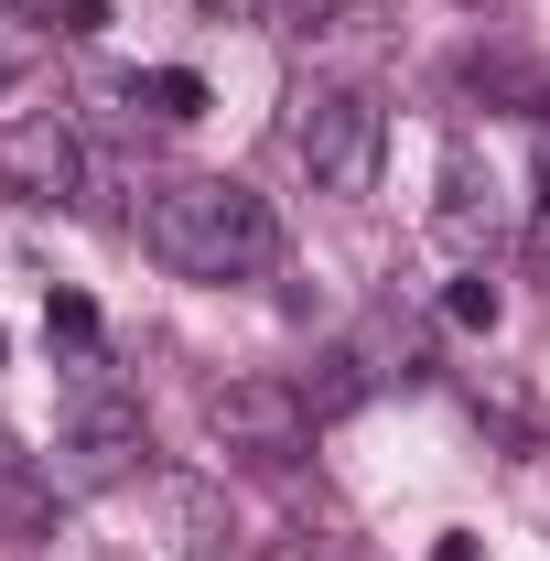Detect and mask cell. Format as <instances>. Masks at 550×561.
<instances>
[{
	"label": "cell",
	"instance_id": "cell-1",
	"mask_svg": "<svg viewBox=\"0 0 550 561\" xmlns=\"http://www.w3.org/2000/svg\"><path fill=\"white\" fill-rule=\"evenodd\" d=\"M140 238H151V260L173 280H249L280 260V216L260 184H238V173H184V184H162L151 206H140Z\"/></svg>",
	"mask_w": 550,
	"mask_h": 561
},
{
	"label": "cell",
	"instance_id": "cell-4",
	"mask_svg": "<svg viewBox=\"0 0 550 561\" xmlns=\"http://www.w3.org/2000/svg\"><path fill=\"white\" fill-rule=\"evenodd\" d=\"M206 432L238 454V465H271V476H291L302 454H313V400L291 389V378H227V389H206Z\"/></svg>",
	"mask_w": 550,
	"mask_h": 561
},
{
	"label": "cell",
	"instance_id": "cell-11",
	"mask_svg": "<svg viewBox=\"0 0 550 561\" xmlns=\"http://www.w3.org/2000/svg\"><path fill=\"white\" fill-rule=\"evenodd\" d=\"M302 400H313V421H345L356 400H367V367H356V346H324L313 356V378H291Z\"/></svg>",
	"mask_w": 550,
	"mask_h": 561
},
{
	"label": "cell",
	"instance_id": "cell-3",
	"mask_svg": "<svg viewBox=\"0 0 550 561\" xmlns=\"http://www.w3.org/2000/svg\"><path fill=\"white\" fill-rule=\"evenodd\" d=\"M291 162L324 184V195H378V162H389V108L367 98V87H345V76H313V87H291Z\"/></svg>",
	"mask_w": 550,
	"mask_h": 561
},
{
	"label": "cell",
	"instance_id": "cell-5",
	"mask_svg": "<svg viewBox=\"0 0 550 561\" xmlns=\"http://www.w3.org/2000/svg\"><path fill=\"white\" fill-rule=\"evenodd\" d=\"M0 195L87 206V140H76L66 108H0Z\"/></svg>",
	"mask_w": 550,
	"mask_h": 561
},
{
	"label": "cell",
	"instance_id": "cell-10",
	"mask_svg": "<svg viewBox=\"0 0 550 561\" xmlns=\"http://www.w3.org/2000/svg\"><path fill=\"white\" fill-rule=\"evenodd\" d=\"M130 98H140V119H162V130L206 119V76H195V66H151V76H130Z\"/></svg>",
	"mask_w": 550,
	"mask_h": 561
},
{
	"label": "cell",
	"instance_id": "cell-17",
	"mask_svg": "<svg viewBox=\"0 0 550 561\" xmlns=\"http://www.w3.org/2000/svg\"><path fill=\"white\" fill-rule=\"evenodd\" d=\"M0 11H11V0H0Z\"/></svg>",
	"mask_w": 550,
	"mask_h": 561
},
{
	"label": "cell",
	"instance_id": "cell-13",
	"mask_svg": "<svg viewBox=\"0 0 550 561\" xmlns=\"http://www.w3.org/2000/svg\"><path fill=\"white\" fill-rule=\"evenodd\" d=\"M443 313H454L465 335H496V313H507V291H496V280H485V271H465V280H454V291H443Z\"/></svg>",
	"mask_w": 550,
	"mask_h": 561
},
{
	"label": "cell",
	"instance_id": "cell-9",
	"mask_svg": "<svg viewBox=\"0 0 550 561\" xmlns=\"http://www.w3.org/2000/svg\"><path fill=\"white\" fill-rule=\"evenodd\" d=\"M0 540H55V465H33L0 432Z\"/></svg>",
	"mask_w": 550,
	"mask_h": 561
},
{
	"label": "cell",
	"instance_id": "cell-14",
	"mask_svg": "<svg viewBox=\"0 0 550 561\" xmlns=\"http://www.w3.org/2000/svg\"><path fill=\"white\" fill-rule=\"evenodd\" d=\"M55 33H66V44H98V33H108V0H55Z\"/></svg>",
	"mask_w": 550,
	"mask_h": 561
},
{
	"label": "cell",
	"instance_id": "cell-15",
	"mask_svg": "<svg viewBox=\"0 0 550 561\" xmlns=\"http://www.w3.org/2000/svg\"><path fill=\"white\" fill-rule=\"evenodd\" d=\"M22 66H33V44H11V33H0V87H11Z\"/></svg>",
	"mask_w": 550,
	"mask_h": 561
},
{
	"label": "cell",
	"instance_id": "cell-8",
	"mask_svg": "<svg viewBox=\"0 0 550 561\" xmlns=\"http://www.w3.org/2000/svg\"><path fill=\"white\" fill-rule=\"evenodd\" d=\"M345 346H356V367H367V389H411V378H432V335H421L400 302H367V324H356Z\"/></svg>",
	"mask_w": 550,
	"mask_h": 561
},
{
	"label": "cell",
	"instance_id": "cell-2",
	"mask_svg": "<svg viewBox=\"0 0 550 561\" xmlns=\"http://www.w3.org/2000/svg\"><path fill=\"white\" fill-rule=\"evenodd\" d=\"M151 476V421L140 400L108 378V356H76L66 367V432H55V486L66 496H108Z\"/></svg>",
	"mask_w": 550,
	"mask_h": 561
},
{
	"label": "cell",
	"instance_id": "cell-6",
	"mask_svg": "<svg viewBox=\"0 0 550 561\" xmlns=\"http://www.w3.org/2000/svg\"><path fill=\"white\" fill-rule=\"evenodd\" d=\"M151 507H162V540L184 561H249L227 486H206V476H151Z\"/></svg>",
	"mask_w": 550,
	"mask_h": 561
},
{
	"label": "cell",
	"instance_id": "cell-7",
	"mask_svg": "<svg viewBox=\"0 0 550 561\" xmlns=\"http://www.w3.org/2000/svg\"><path fill=\"white\" fill-rule=\"evenodd\" d=\"M432 227H443L454 260H485V238H496V173L475 162V140H443V206H432Z\"/></svg>",
	"mask_w": 550,
	"mask_h": 561
},
{
	"label": "cell",
	"instance_id": "cell-12",
	"mask_svg": "<svg viewBox=\"0 0 550 561\" xmlns=\"http://www.w3.org/2000/svg\"><path fill=\"white\" fill-rule=\"evenodd\" d=\"M44 346H55V367L108 356V346H98V302H87V291H44Z\"/></svg>",
	"mask_w": 550,
	"mask_h": 561
},
{
	"label": "cell",
	"instance_id": "cell-16",
	"mask_svg": "<svg viewBox=\"0 0 550 561\" xmlns=\"http://www.w3.org/2000/svg\"><path fill=\"white\" fill-rule=\"evenodd\" d=\"M432 561H485V551H475V529H454V540H443Z\"/></svg>",
	"mask_w": 550,
	"mask_h": 561
}]
</instances>
